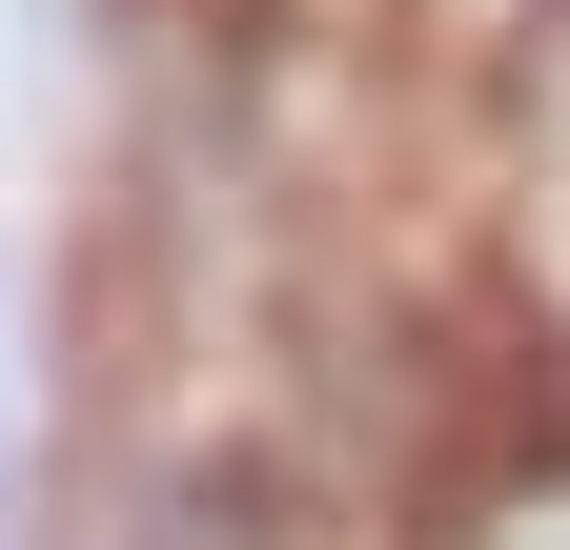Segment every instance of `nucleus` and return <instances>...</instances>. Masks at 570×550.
<instances>
[{
	"instance_id": "1",
	"label": "nucleus",
	"mask_w": 570,
	"mask_h": 550,
	"mask_svg": "<svg viewBox=\"0 0 570 550\" xmlns=\"http://www.w3.org/2000/svg\"><path fill=\"white\" fill-rule=\"evenodd\" d=\"M530 306H550V347H570V0H530Z\"/></svg>"
},
{
	"instance_id": "2",
	"label": "nucleus",
	"mask_w": 570,
	"mask_h": 550,
	"mask_svg": "<svg viewBox=\"0 0 570 550\" xmlns=\"http://www.w3.org/2000/svg\"><path fill=\"white\" fill-rule=\"evenodd\" d=\"M428 550H570V449H530V469H489V490L428 530Z\"/></svg>"
}]
</instances>
